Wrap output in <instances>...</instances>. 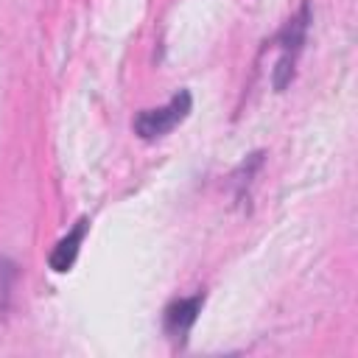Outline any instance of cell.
<instances>
[{
  "instance_id": "obj_3",
  "label": "cell",
  "mask_w": 358,
  "mask_h": 358,
  "mask_svg": "<svg viewBox=\"0 0 358 358\" xmlns=\"http://www.w3.org/2000/svg\"><path fill=\"white\" fill-rule=\"evenodd\" d=\"M201 305H204V296H201V294L185 296V299H173V302L165 308V316H162L165 333H168L171 338H179V341H182V338L190 333V327L196 324V319H199V313H201Z\"/></svg>"
},
{
  "instance_id": "obj_4",
  "label": "cell",
  "mask_w": 358,
  "mask_h": 358,
  "mask_svg": "<svg viewBox=\"0 0 358 358\" xmlns=\"http://www.w3.org/2000/svg\"><path fill=\"white\" fill-rule=\"evenodd\" d=\"M87 229H90V221H87V218H78L76 227L53 246V252H50V257H48V266H50L53 271L64 274V271L73 268V263H76V257H78V249H81V243H84Z\"/></svg>"
},
{
  "instance_id": "obj_1",
  "label": "cell",
  "mask_w": 358,
  "mask_h": 358,
  "mask_svg": "<svg viewBox=\"0 0 358 358\" xmlns=\"http://www.w3.org/2000/svg\"><path fill=\"white\" fill-rule=\"evenodd\" d=\"M308 22H310V6L302 3L299 14L291 17L285 22V28L280 31V36H277V45H280V59L274 64V90L277 92H282L294 78V64H296V56H299V50L305 45Z\"/></svg>"
},
{
  "instance_id": "obj_2",
  "label": "cell",
  "mask_w": 358,
  "mask_h": 358,
  "mask_svg": "<svg viewBox=\"0 0 358 358\" xmlns=\"http://www.w3.org/2000/svg\"><path fill=\"white\" fill-rule=\"evenodd\" d=\"M190 106H193L190 92H187V90H179L165 106L143 109V112L134 117V131H137V137H143V140L165 137L168 131H173V129L190 115Z\"/></svg>"
}]
</instances>
